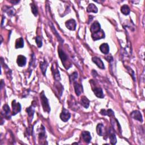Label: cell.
<instances>
[{
	"mask_svg": "<svg viewBox=\"0 0 145 145\" xmlns=\"http://www.w3.org/2000/svg\"><path fill=\"white\" fill-rule=\"evenodd\" d=\"M40 99L42 104V107L43 108L44 111L49 114L51 111V107L49 104L48 100L47 99V97L45 96L44 91H42V93L40 94Z\"/></svg>",
	"mask_w": 145,
	"mask_h": 145,
	"instance_id": "6da1fadb",
	"label": "cell"
},
{
	"mask_svg": "<svg viewBox=\"0 0 145 145\" xmlns=\"http://www.w3.org/2000/svg\"><path fill=\"white\" fill-rule=\"evenodd\" d=\"M71 115L70 112L65 108H63L61 114H60V119L63 122H67L70 119Z\"/></svg>",
	"mask_w": 145,
	"mask_h": 145,
	"instance_id": "7a4b0ae2",
	"label": "cell"
},
{
	"mask_svg": "<svg viewBox=\"0 0 145 145\" xmlns=\"http://www.w3.org/2000/svg\"><path fill=\"white\" fill-rule=\"evenodd\" d=\"M52 71L53 72V75L54 78L56 80H60V72L58 69L57 65L56 63H53L52 66Z\"/></svg>",
	"mask_w": 145,
	"mask_h": 145,
	"instance_id": "3957f363",
	"label": "cell"
},
{
	"mask_svg": "<svg viewBox=\"0 0 145 145\" xmlns=\"http://www.w3.org/2000/svg\"><path fill=\"white\" fill-rule=\"evenodd\" d=\"M13 107V114L12 115H15L21 111V105L19 103H17L15 100H14L12 102Z\"/></svg>",
	"mask_w": 145,
	"mask_h": 145,
	"instance_id": "277c9868",
	"label": "cell"
},
{
	"mask_svg": "<svg viewBox=\"0 0 145 145\" xmlns=\"http://www.w3.org/2000/svg\"><path fill=\"white\" fill-rule=\"evenodd\" d=\"M91 36H92V38H93V39L94 41H96L98 40L104 38L105 34H104L103 31L102 30H100V31H99L96 33L92 34Z\"/></svg>",
	"mask_w": 145,
	"mask_h": 145,
	"instance_id": "5b68a950",
	"label": "cell"
},
{
	"mask_svg": "<svg viewBox=\"0 0 145 145\" xmlns=\"http://www.w3.org/2000/svg\"><path fill=\"white\" fill-rule=\"evenodd\" d=\"M65 25L68 29L71 31H74L76 29L77 23L74 19H70L67 21L65 23Z\"/></svg>",
	"mask_w": 145,
	"mask_h": 145,
	"instance_id": "8992f818",
	"label": "cell"
},
{
	"mask_svg": "<svg viewBox=\"0 0 145 145\" xmlns=\"http://www.w3.org/2000/svg\"><path fill=\"white\" fill-rule=\"evenodd\" d=\"M131 117L134 119L138 120L140 122H143L142 116L141 115V112L138 111H134L131 113Z\"/></svg>",
	"mask_w": 145,
	"mask_h": 145,
	"instance_id": "52a82bcc",
	"label": "cell"
},
{
	"mask_svg": "<svg viewBox=\"0 0 145 145\" xmlns=\"http://www.w3.org/2000/svg\"><path fill=\"white\" fill-rule=\"evenodd\" d=\"M26 61H27L26 58V57H24V56L19 55L18 56L17 62L18 65L19 66L23 67L25 66L26 64Z\"/></svg>",
	"mask_w": 145,
	"mask_h": 145,
	"instance_id": "ba28073f",
	"label": "cell"
},
{
	"mask_svg": "<svg viewBox=\"0 0 145 145\" xmlns=\"http://www.w3.org/2000/svg\"><path fill=\"white\" fill-rule=\"evenodd\" d=\"M74 87L75 90L76 94L77 96H80V94L83 93V87L79 83L76 82H74Z\"/></svg>",
	"mask_w": 145,
	"mask_h": 145,
	"instance_id": "9c48e42d",
	"label": "cell"
},
{
	"mask_svg": "<svg viewBox=\"0 0 145 145\" xmlns=\"http://www.w3.org/2000/svg\"><path fill=\"white\" fill-rule=\"evenodd\" d=\"M100 27H101L100 24L98 22H97V21L93 23V24H92V25L90 28V31L91 32V33L92 34L96 33L99 31H100L101 30Z\"/></svg>",
	"mask_w": 145,
	"mask_h": 145,
	"instance_id": "30bf717a",
	"label": "cell"
},
{
	"mask_svg": "<svg viewBox=\"0 0 145 145\" xmlns=\"http://www.w3.org/2000/svg\"><path fill=\"white\" fill-rule=\"evenodd\" d=\"M92 61H93L95 64H96L99 68L101 69H105V66L103 63V62L102 61V60L98 58L97 57H94L92 58Z\"/></svg>",
	"mask_w": 145,
	"mask_h": 145,
	"instance_id": "8fae6325",
	"label": "cell"
},
{
	"mask_svg": "<svg viewBox=\"0 0 145 145\" xmlns=\"http://www.w3.org/2000/svg\"><path fill=\"white\" fill-rule=\"evenodd\" d=\"M96 132L99 136H104L105 135V130L103 124L102 123H99L96 126Z\"/></svg>",
	"mask_w": 145,
	"mask_h": 145,
	"instance_id": "7c38bea8",
	"label": "cell"
},
{
	"mask_svg": "<svg viewBox=\"0 0 145 145\" xmlns=\"http://www.w3.org/2000/svg\"><path fill=\"white\" fill-rule=\"evenodd\" d=\"M82 137L83 138L84 142L87 143H89L91 140V136L89 132L87 131H84L82 133Z\"/></svg>",
	"mask_w": 145,
	"mask_h": 145,
	"instance_id": "4fadbf2b",
	"label": "cell"
},
{
	"mask_svg": "<svg viewBox=\"0 0 145 145\" xmlns=\"http://www.w3.org/2000/svg\"><path fill=\"white\" fill-rule=\"evenodd\" d=\"M3 111L4 112V117L7 119H10L11 118L10 116V109L8 104H5L3 106Z\"/></svg>",
	"mask_w": 145,
	"mask_h": 145,
	"instance_id": "5bb4252c",
	"label": "cell"
},
{
	"mask_svg": "<svg viewBox=\"0 0 145 145\" xmlns=\"http://www.w3.org/2000/svg\"><path fill=\"white\" fill-rule=\"evenodd\" d=\"M58 56L63 63V65H65V62L68 60V56L65 54V53L61 49H58Z\"/></svg>",
	"mask_w": 145,
	"mask_h": 145,
	"instance_id": "9a60e30c",
	"label": "cell"
},
{
	"mask_svg": "<svg viewBox=\"0 0 145 145\" xmlns=\"http://www.w3.org/2000/svg\"><path fill=\"white\" fill-rule=\"evenodd\" d=\"M100 51L105 55H108L109 52V47L108 44L103 43L100 46Z\"/></svg>",
	"mask_w": 145,
	"mask_h": 145,
	"instance_id": "2e32d148",
	"label": "cell"
},
{
	"mask_svg": "<svg viewBox=\"0 0 145 145\" xmlns=\"http://www.w3.org/2000/svg\"><path fill=\"white\" fill-rule=\"evenodd\" d=\"M94 93L95 95H96V96L99 98H103L104 96L103 92V90L100 87H95L94 90Z\"/></svg>",
	"mask_w": 145,
	"mask_h": 145,
	"instance_id": "e0dca14e",
	"label": "cell"
},
{
	"mask_svg": "<svg viewBox=\"0 0 145 145\" xmlns=\"http://www.w3.org/2000/svg\"><path fill=\"white\" fill-rule=\"evenodd\" d=\"M80 104L84 108H88L90 105V100L86 97L83 96L80 99Z\"/></svg>",
	"mask_w": 145,
	"mask_h": 145,
	"instance_id": "ac0fdd59",
	"label": "cell"
},
{
	"mask_svg": "<svg viewBox=\"0 0 145 145\" xmlns=\"http://www.w3.org/2000/svg\"><path fill=\"white\" fill-rule=\"evenodd\" d=\"M98 8L97 7L95 6L93 3H90L89 5L88 6L87 8V12L88 13H98Z\"/></svg>",
	"mask_w": 145,
	"mask_h": 145,
	"instance_id": "d6986e66",
	"label": "cell"
},
{
	"mask_svg": "<svg viewBox=\"0 0 145 145\" xmlns=\"http://www.w3.org/2000/svg\"><path fill=\"white\" fill-rule=\"evenodd\" d=\"M100 114L102 115L108 116L109 117H112L114 116V112L111 109H109L108 110H105V109H103L100 111Z\"/></svg>",
	"mask_w": 145,
	"mask_h": 145,
	"instance_id": "ffe728a7",
	"label": "cell"
},
{
	"mask_svg": "<svg viewBox=\"0 0 145 145\" xmlns=\"http://www.w3.org/2000/svg\"><path fill=\"white\" fill-rule=\"evenodd\" d=\"M24 47V40L22 37H20L16 40L15 42V48L17 49L22 48Z\"/></svg>",
	"mask_w": 145,
	"mask_h": 145,
	"instance_id": "44dd1931",
	"label": "cell"
},
{
	"mask_svg": "<svg viewBox=\"0 0 145 145\" xmlns=\"http://www.w3.org/2000/svg\"><path fill=\"white\" fill-rule=\"evenodd\" d=\"M121 12L123 14H124L125 15H128L130 14V9L128 5H124L121 8Z\"/></svg>",
	"mask_w": 145,
	"mask_h": 145,
	"instance_id": "7402d4cb",
	"label": "cell"
},
{
	"mask_svg": "<svg viewBox=\"0 0 145 145\" xmlns=\"http://www.w3.org/2000/svg\"><path fill=\"white\" fill-rule=\"evenodd\" d=\"M109 139H110V142L112 144H115L117 143V139L115 134L114 133L113 131L109 132Z\"/></svg>",
	"mask_w": 145,
	"mask_h": 145,
	"instance_id": "603a6c76",
	"label": "cell"
},
{
	"mask_svg": "<svg viewBox=\"0 0 145 145\" xmlns=\"http://www.w3.org/2000/svg\"><path fill=\"white\" fill-rule=\"evenodd\" d=\"M5 12L6 13H7L8 14V15L9 16H13L15 15V11L14 8H12V7H5Z\"/></svg>",
	"mask_w": 145,
	"mask_h": 145,
	"instance_id": "cb8c5ba5",
	"label": "cell"
},
{
	"mask_svg": "<svg viewBox=\"0 0 145 145\" xmlns=\"http://www.w3.org/2000/svg\"><path fill=\"white\" fill-rule=\"evenodd\" d=\"M40 66V69L41 70L42 73H43V75L45 76V73H46V70H47V66H48V63L45 61L41 62Z\"/></svg>",
	"mask_w": 145,
	"mask_h": 145,
	"instance_id": "d4e9b609",
	"label": "cell"
},
{
	"mask_svg": "<svg viewBox=\"0 0 145 145\" xmlns=\"http://www.w3.org/2000/svg\"><path fill=\"white\" fill-rule=\"evenodd\" d=\"M34 111H35V109L33 105H31L30 107L27 108L26 109V112H27L28 115H29V117H33Z\"/></svg>",
	"mask_w": 145,
	"mask_h": 145,
	"instance_id": "484cf974",
	"label": "cell"
},
{
	"mask_svg": "<svg viewBox=\"0 0 145 145\" xmlns=\"http://www.w3.org/2000/svg\"><path fill=\"white\" fill-rule=\"evenodd\" d=\"M31 11L33 12V14L35 16H37L38 14V10H37V6L35 4H34V3H32L31 5Z\"/></svg>",
	"mask_w": 145,
	"mask_h": 145,
	"instance_id": "4316f807",
	"label": "cell"
},
{
	"mask_svg": "<svg viewBox=\"0 0 145 145\" xmlns=\"http://www.w3.org/2000/svg\"><path fill=\"white\" fill-rule=\"evenodd\" d=\"M78 78V73L77 72H74L70 76V82H74L75 80Z\"/></svg>",
	"mask_w": 145,
	"mask_h": 145,
	"instance_id": "83f0119b",
	"label": "cell"
},
{
	"mask_svg": "<svg viewBox=\"0 0 145 145\" xmlns=\"http://www.w3.org/2000/svg\"><path fill=\"white\" fill-rule=\"evenodd\" d=\"M35 40H36V43L37 44V47L39 48H40L42 47V45H43V42H42V39L40 36H36V39H35Z\"/></svg>",
	"mask_w": 145,
	"mask_h": 145,
	"instance_id": "f1b7e54d",
	"label": "cell"
},
{
	"mask_svg": "<svg viewBox=\"0 0 145 145\" xmlns=\"http://www.w3.org/2000/svg\"><path fill=\"white\" fill-rule=\"evenodd\" d=\"M45 138V129L43 130V131H41V132L39 134V139H43V138Z\"/></svg>",
	"mask_w": 145,
	"mask_h": 145,
	"instance_id": "f546056e",
	"label": "cell"
},
{
	"mask_svg": "<svg viewBox=\"0 0 145 145\" xmlns=\"http://www.w3.org/2000/svg\"><path fill=\"white\" fill-rule=\"evenodd\" d=\"M11 3H13V4H17V3H18L19 1H10Z\"/></svg>",
	"mask_w": 145,
	"mask_h": 145,
	"instance_id": "4dcf8cb0",
	"label": "cell"
}]
</instances>
